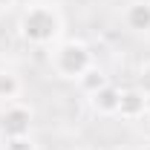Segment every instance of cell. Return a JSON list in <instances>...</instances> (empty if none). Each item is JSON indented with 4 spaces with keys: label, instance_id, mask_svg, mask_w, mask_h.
Here are the masks:
<instances>
[{
    "label": "cell",
    "instance_id": "obj_10",
    "mask_svg": "<svg viewBox=\"0 0 150 150\" xmlns=\"http://www.w3.org/2000/svg\"><path fill=\"white\" fill-rule=\"evenodd\" d=\"M139 90L150 98V64H144V67L139 69Z\"/></svg>",
    "mask_w": 150,
    "mask_h": 150
},
{
    "label": "cell",
    "instance_id": "obj_2",
    "mask_svg": "<svg viewBox=\"0 0 150 150\" xmlns=\"http://www.w3.org/2000/svg\"><path fill=\"white\" fill-rule=\"evenodd\" d=\"M49 61H52V69H55L58 78L78 81L93 67V52L84 40H64L49 52Z\"/></svg>",
    "mask_w": 150,
    "mask_h": 150
},
{
    "label": "cell",
    "instance_id": "obj_1",
    "mask_svg": "<svg viewBox=\"0 0 150 150\" xmlns=\"http://www.w3.org/2000/svg\"><path fill=\"white\" fill-rule=\"evenodd\" d=\"M64 29V20L52 3H32L23 9L18 20V32L26 43L32 46H52Z\"/></svg>",
    "mask_w": 150,
    "mask_h": 150
},
{
    "label": "cell",
    "instance_id": "obj_14",
    "mask_svg": "<svg viewBox=\"0 0 150 150\" xmlns=\"http://www.w3.org/2000/svg\"><path fill=\"white\" fill-rule=\"evenodd\" d=\"M0 139H3V136H0Z\"/></svg>",
    "mask_w": 150,
    "mask_h": 150
},
{
    "label": "cell",
    "instance_id": "obj_4",
    "mask_svg": "<svg viewBox=\"0 0 150 150\" xmlns=\"http://www.w3.org/2000/svg\"><path fill=\"white\" fill-rule=\"evenodd\" d=\"M144 112H147V95L142 93L139 87L136 90H121V101H118V112L115 115H121L127 121H136Z\"/></svg>",
    "mask_w": 150,
    "mask_h": 150
},
{
    "label": "cell",
    "instance_id": "obj_7",
    "mask_svg": "<svg viewBox=\"0 0 150 150\" xmlns=\"http://www.w3.org/2000/svg\"><path fill=\"white\" fill-rule=\"evenodd\" d=\"M20 93H23L20 75L12 72V69H0V101L3 104H12V101H18Z\"/></svg>",
    "mask_w": 150,
    "mask_h": 150
},
{
    "label": "cell",
    "instance_id": "obj_8",
    "mask_svg": "<svg viewBox=\"0 0 150 150\" xmlns=\"http://www.w3.org/2000/svg\"><path fill=\"white\" fill-rule=\"evenodd\" d=\"M104 84H110V81H107L104 69H101V67H95V64H93V67H90L84 75H81V78H78V87H81L87 95H93L95 90H101Z\"/></svg>",
    "mask_w": 150,
    "mask_h": 150
},
{
    "label": "cell",
    "instance_id": "obj_12",
    "mask_svg": "<svg viewBox=\"0 0 150 150\" xmlns=\"http://www.w3.org/2000/svg\"><path fill=\"white\" fill-rule=\"evenodd\" d=\"M75 150H90V147H75Z\"/></svg>",
    "mask_w": 150,
    "mask_h": 150
},
{
    "label": "cell",
    "instance_id": "obj_11",
    "mask_svg": "<svg viewBox=\"0 0 150 150\" xmlns=\"http://www.w3.org/2000/svg\"><path fill=\"white\" fill-rule=\"evenodd\" d=\"M15 3H18V0H0V9H12Z\"/></svg>",
    "mask_w": 150,
    "mask_h": 150
},
{
    "label": "cell",
    "instance_id": "obj_5",
    "mask_svg": "<svg viewBox=\"0 0 150 150\" xmlns=\"http://www.w3.org/2000/svg\"><path fill=\"white\" fill-rule=\"evenodd\" d=\"M118 101H121V90L112 87V84H104L101 90H95L90 95V107L98 115H115L118 112Z\"/></svg>",
    "mask_w": 150,
    "mask_h": 150
},
{
    "label": "cell",
    "instance_id": "obj_6",
    "mask_svg": "<svg viewBox=\"0 0 150 150\" xmlns=\"http://www.w3.org/2000/svg\"><path fill=\"white\" fill-rule=\"evenodd\" d=\"M124 26L130 32H150V0H133L124 9Z\"/></svg>",
    "mask_w": 150,
    "mask_h": 150
},
{
    "label": "cell",
    "instance_id": "obj_3",
    "mask_svg": "<svg viewBox=\"0 0 150 150\" xmlns=\"http://www.w3.org/2000/svg\"><path fill=\"white\" fill-rule=\"evenodd\" d=\"M32 107L12 101L0 110V136L3 139H20V136H29L32 133Z\"/></svg>",
    "mask_w": 150,
    "mask_h": 150
},
{
    "label": "cell",
    "instance_id": "obj_13",
    "mask_svg": "<svg viewBox=\"0 0 150 150\" xmlns=\"http://www.w3.org/2000/svg\"><path fill=\"white\" fill-rule=\"evenodd\" d=\"M104 150H115V147H104Z\"/></svg>",
    "mask_w": 150,
    "mask_h": 150
},
{
    "label": "cell",
    "instance_id": "obj_9",
    "mask_svg": "<svg viewBox=\"0 0 150 150\" xmlns=\"http://www.w3.org/2000/svg\"><path fill=\"white\" fill-rule=\"evenodd\" d=\"M6 150H38L32 136H20V139H6Z\"/></svg>",
    "mask_w": 150,
    "mask_h": 150
}]
</instances>
